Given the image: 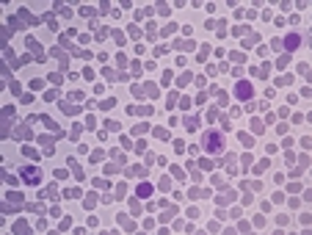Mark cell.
<instances>
[{"instance_id": "3", "label": "cell", "mask_w": 312, "mask_h": 235, "mask_svg": "<svg viewBox=\"0 0 312 235\" xmlns=\"http://www.w3.org/2000/svg\"><path fill=\"white\" fill-rule=\"evenodd\" d=\"M235 94H238V100H251V94H254V89H251V83H246V80H238L235 83Z\"/></svg>"}, {"instance_id": "2", "label": "cell", "mask_w": 312, "mask_h": 235, "mask_svg": "<svg viewBox=\"0 0 312 235\" xmlns=\"http://www.w3.org/2000/svg\"><path fill=\"white\" fill-rule=\"evenodd\" d=\"M20 177L25 180V186H39V183H42V172H39V166H22Z\"/></svg>"}, {"instance_id": "1", "label": "cell", "mask_w": 312, "mask_h": 235, "mask_svg": "<svg viewBox=\"0 0 312 235\" xmlns=\"http://www.w3.org/2000/svg\"><path fill=\"white\" fill-rule=\"evenodd\" d=\"M202 150L208 155H221L224 152V133L221 130H205L202 133Z\"/></svg>"}, {"instance_id": "5", "label": "cell", "mask_w": 312, "mask_h": 235, "mask_svg": "<svg viewBox=\"0 0 312 235\" xmlns=\"http://www.w3.org/2000/svg\"><path fill=\"white\" fill-rule=\"evenodd\" d=\"M152 194V186L149 183H141V188H139V196H149Z\"/></svg>"}, {"instance_id": "4", "label": "cell", "mask_w": 312, "mask_h": 235, "mask_svg": "<svg viewBox=\"0 0 312 235\" xmlns=\"http://www.w3.org/2000/svg\"><path fill=\"white\" fill-rule=\"evenodd\" d=\"M282 44H284V50H287V53H293V50H296L298 44H301V36H298L296 31H293V34H287V36H284V41H282Z\"/></svg>"}]
</instances>
